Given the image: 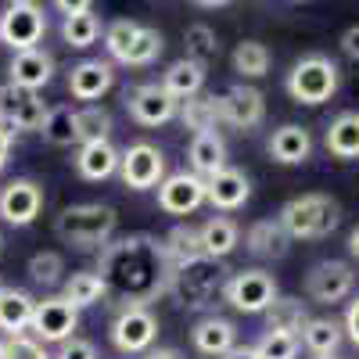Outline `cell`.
Here are the masks:
<instances>
[{
    "instance_id": "6da1fadb",
    "label": "cell",
    "mask_w": 359,
    "mask_h": 359,
    "mask_svg": "<svg viewBox=\"0 0 359 359\" xmlns=\"http://www.w3.org/2000/svg\"><path fill=\"white\" fill-rule=\"evenodd\" d=\"M169 259L158 237L151 233H126L115 237L111 245L101 248L97 259V277L104 280L108 294L115 302L126 306H144L155 302L169 287Z\"/></svg>"
},
{
    "instance_id": "7a4b0ae2",
    "label": "cell",
    "mask_w": 359,
    "mask_h": 359,
    "mask_svg": "<svg viewBox=\"0 0 359 359\" xmlns=\"http://www.w3.org/2000/svg\"><path fill=\"white\" fill-rule=\"evenodd\" d=\"M226 287V269L219 259H208V255H198V259H187V262H176L169 269V294L176 298V306L184 309H205L212 298Z\"/></svg>"
},
{
    "instance_id": "3957f363",
    "label": "cell",
    "mask_w": 359,
    "mask_h": 359,
    "mask_svg": "<svg viewBox=\"0 0 359 359\" xmlns=\"http://www.w3.org/2000/svg\"><path fill=\"white\" fill-rule=\"evenodd\" d=\"M118 216L111 205H69L54 219V233L72 248H104L115 241Z\"/></svg>"
},
{
    "instance_id": "277c9868",
    "label": "cell",
    "mask_w": 359,
    "mask_h": 359,
    "mask_svg": "<svg viewBox=\"0 0 359 359\" xmlns=\"http://www.w3.org/2000/svg\"><path fill=\"white\" fill-rule=\"evenodd\" d=\"M277 219L291 241H320L341 223V208L331 194H302L291 198Z\"/></svg>"
},
{
    "instance_id": "5b68a950",
    "label": "cell",
    "mask_w": 359,
    "mask_h": 359,
    "mask_svg": "<svg viewBox=\"0 0 359 359\" xmlns=\"http://www.w3.org/2000/svg\"><path fill=\"white\" fill-rule=\"evenodd\" d=\"M338 83H341V69H338L334 57L306 54V57H298L287 72V94H291L294 104L316 108V104L331 101L338 94Z\"/></svg>"
},
{
    "instance_id": "8992f818",
    "label": "cell",
    "mask_w": 359,
    "mask_h": 359,
    "mask_svg": "<svg viewBox=\"0 0 359 359\" xmlns=\"http://www.w3.org/2000/svg\"><path fill=\"white\" fill-rule=\"evenodd\" d=\"M47 33V15L33 0H15L0 11V43L11 47V54L36 50V43Z\"/></svg>"
},
{
    "instance_id": "52a82bcc",
    "label": "cell",
    "mask_w": 359,
    "mask_h": 359,
    "mask_svg": "<svg viewBox=\"0 0 359 359\" xmlns=\"http://www.w3.org/2000/svg\"><path fill=\"white\" fill-rule=\"evenodd\" d=\"M223 298L237 313H266L277 302V280L266 269H237L223 287Z\"/></svg>"
},
{
    "instance_id": "ba28073f",
    "label": "cell",
    "mask_w": 359,
    "mask_h": 359,
    "mask_svg": "<svg viewBox=\"0 0 359 359\" xmlns=\"http://www.w3.org/2000/svg\"><path fill=\"white\" fill-rule=\"evenodd\" d=\"M76 327H79V309L69 302L65 294H50L43 302H36V313H33V338L43 345V341H54L62 345L69 338H76Z\"/></svg>"
},
{
    "instance_id": "9c48e42d",
    "label": "cell",
    "mask_w": 359,
    "mask_h": 359,
    "mask_svg": "<svg viewBox=\"0 0 359 359\" xmlns=\"http://www.w3.org/2000/svg\"><path fill=\"white\" fill-rule=\"evenodd\" d=\"M118 176H123V184L130 191H151L165 180V155L162 147L155 144H130L123 151V162H118Z\"/></svg>"
},
{
    "instance_id": "30bf717a",
    "label": "cell",
    "mask_w": 359,
    "mask_h": 359,
    "mask_svg": "<svg viewBox=\"0 0 359 359\" xmlns=\"http://www.w3.org/2000/svg\"><path fill=\"white\" fill-rule=\"evenodd\" d=\"M158 338V320L151 309H144V306H126V309H118V316L111 320V345L118 352H147L155 345Z\"/></svg>"
},
{
    "instance_id": "8fae6325",
    "label": "cell",
    "mask_w": 359,
    "mask_h": 359,
    "mask_svg": "<svg viewBox=\"0 0 359 359\" xmlns=\"http://www.w3.org/2000/svg\"><path fill=\"white\" fill-rule=\"evenodd\" d=\"M355 287V273L348 262H338V259H323L316 262L309 273H306V294L320 306H334V302H345Z\"/></svg>"
},
{
    "instance_id": "7c38bea8",
    "label": "cell",
    "mask_w": 359,
    "mask_h": 359,
    "mask_svg": "<svg viewBox=\"0 0 359 359\" xmlns=\"http://www.w3.org/2000/svg\"><path fill=\"white\" fill-rule=\"evenodd\" d=\"M43 208V187L29 176H15L11 184L0 187V219L8 226H29L36 223Z\"/></svg>"
},
{
    "instance_id": "4fadbf2b",
    "label": "cell",
    "mask_w": 359,
    "mask_h": 359,
    "mask_svg": "<svg viewBox=\"0 0 359 359\" xmlns=\"http://www.w3.org/2000/svg\"><path fill=\"white\" fill-rule=\"evenodd\" d=\"M47 104L40 94L33 90H18L11 83L0 86V123H4L11 133L18 130H43V118H47Z\"/></svg>"
},
{
    "instance_id": "5bb4252c",
    "label": "cell",
    "mask_w": 359,
    "mask_h": 359,
    "mask_svg": "<svg viewBox=\"0 0 359 359\" xmlns=\"http://www.w3.org/2000/svg\"><path fill=\"white\" fill-rule=\"evenodd\" d=\"M126 108H130V118L137 126H165L169 118L180 115V101L162 83H140L126 97Z\"/></svg>"
},
{
    "instance_id": "9a60e30c",
    "label": "cell",
    "mask_w": 359,
    "mask_h": 359,
    "mask_svg": "<svg viewBox=\"0 0 359 359\" xmlns=\"http://www.w3.org/2000/svg\"><path fill=\"white\" fill-rule=\"evenodd\" d=\"M208 201V184L194 172H172L158 184V208L169 216H187Z\"/></svg>"
},
{
    "instance_id": "2e32d148",
    "label": "cell",
    "mask_w": 359,
    "mask_h": 359,
    "mask_svg": "<svg viewBox=\"0 0 359 359\" xmlns=\"http://www.w3.org/2000/svg\"><path fill=\"white\" fill-rule=\"evenodd\" d=\"M219 111H223V123L226 126L245 133V130H255L262 118H266V97H262V90L237 83V86H230L226 94L219 97Z\"/></svg>"
},
{
    "instance_id": "e0dca14e",
    "label": "cell",
    "mask_w": 359,
    "mask_h": 359,
    "mask_svg": "<svg viewBox=\"0 0 359 359\" xmlns=\"http://www.w3.org/2000/svg\"><path fill=\"white\" fill-rule=\"evenodd\" d=\"M54 79V57L47 50H22V54H11V65H8V83L18 86V90H40Z\"/></svg>"
},
{
    "instance_id": "ac0fdd59",
    "label": "cell",
    "mask_w": 359,
    "mask_h": 359,
    "mask_svg": "<svg viewBox=\"0 0 359 359\" xmlns=\"http://www.w3.org/2000/svg\"><path fill=\"white\" fill-rule=\"evenodd\" d=\"M115 83V72L108 62H94V57H86V62H79L72 72H69V94L76 101H90L94 104L97 97H104L108 90Z\"/></svg>"
},
{
    "instance_id": "d6986e66",
    "label": "cell",
    "mask_w": 359,
    "mask_h": 359,
    "mask_svg": "<svg viewBox=\"0 0 359 359\" xmlns=\"http://www.w3.org/2000/svg\"><path fill=\"white\" fill-rule=\"evenodd\" d=\"M269 158L280 162V165H302L309 155H313V137L306 126L298 123H287L280 130H273V137H269Z\"/></svg>"
},
{
    "instance_id": "ffe728a7",
    "label": "cell",
    "mask_w": 359,
    "mask_h": 359,
    "mask_svg": "<svg viewBox=\"0 0 359 359\" xmlns=\"http://www.w3.org/2000/svg\"><path fill=\"white\" fill-rule=\"evenodd\" d=\"M118 162H123V151L111 140H97V144H83L76 151V172L83 180H108L118 172Z\"/></svg>"
},
{
    "instance_id": "44dd1931",
    "label": "cell",
    "mask_w": 359,
    "mask_h": 359,
    "mask_svg": "<svg viewBox=\"0 0 359 359\" xmlns=\"http://www.w3.org/2000/svg\"><path fill=\"white\" fill-rule=\"evenodd\" d=\"M208 184V205L212 208H223V212H233V208H241L248 198H252V184L241 169H223L219 176L205 180Z\"/></svg>"
},
{
    "instance_id": "7402d4cb",
    "label": "cell",
    "mask_w": 359,
    "mask_h": 359,
    "mask_svg": "<svg viewBox=\"0 0 359 359\" xmlns=\"http://www.w3.org/2000/svg\"><path fill=\"white\" fill-rule=\"evenodd\" d=\"M33 313H36V298L25 294L18 287H4L0 291V331L8 338H18L33 327Z\"/></svg>"
},
{
    "instance_id": "603a6c76",
    "label": "cell",
    "mask_w": 359,
    "mask_h": 359,
    "mask_svg": "<svg viewBox=\"0 0 359 359\" xmlns=\"http://www.w3.org/2000/svg\"><path fill=\"white\" fill-rule=\"evenodd\" d=\"M191 341L201 355H216L223 359L233 345H237V327L223 316H205L201 323H194V331H191Z\"/></svg>"
},
{
    "instance_id": "cb8c5ba5",
    "label": "cell",
    "mask_w": 359,
    "mask_h": 359,
    "mask_svg": "<svg viewBox=\"0 0 359 359\" xmlns=\"http://www.w3.org/2000/svg\"><path fill=\"white\" fill-rule=\"evenodd\" d=\"M187 158H191L194 176L212 180V176H219V172L226 169V144H223V137H219V133H201V137H194V140H191Z\"/></svg>"
},
{
    "instance_id": "d4e9b609",
    "label": "cell",
    "mask_w": 359,
    "mask_h": 359,
    "mask_svg": "<svg viewBox=\"0 0 359 359\" xmlns=\"http://www.w3.org/2000/svg\"><path fill=\"white\" fill-rule=\"evenodd\" d=\"M245 245H248V252L259 255V259H284L287 248H291V237H287V230L280 226V219H259V223L248 226Z\"/></svg>"
},
{
    "instance_id": "484cf974",
    "label": "cell",
    "mask_w": 359,
    "mask_h": 359,
    "mask_svg": "<svg viewBox=\"0 0 359 359\" xmlns=\"http://www.w3.org/2000/svg\"><path fill=\"white\" fill-rule=\"evenodd\" d=\"M323 144L327 151L341 162H352L359 158V111H341L331 118V126L323 133Z\"/></svg>"
},
{
    "instance_id": "4316f807",
    "label": "cell",
    "mask_w": 359,
    "mask_h": 359,
    "mask_svg": "<svg viewBox=\"0 0 359 359\" xmlns=\"http://www.w3.org/2000/svg\"><path fill=\"white\" fill-rule=\"evenodd\" d=\"M162 86L169 90L180 104H184V101H191V97L201 94V86H205V65L191 62V57H180V62H172V65L165 69Z\"/></svg>"
},
{
    "instance_id": "83f0119b",
    "label": "cell",
    "mask_w": 359,
    "mask_h": 359,
    "mask_svg": "<svg viewBox=\"0 0 359 359\" xmlns=\"http://www.w3.org/2000/svg\"><path fill=\"white\" fill-rule=\"evenodd\" d=\"M198 230H201V252L208 259H226L237 248V241H241V230H237V223L226 219V216L205 219Z\"/></svg>"
},
{
    "instance_id": "f1b7e54d",
    "label": "cell",
    "mask_w": 359,
    "mask_h": 359,
    "mask_svg": "<svg viewBox=\"0 0 359 359\" xmlns=\"http://www.w3.org/2000/svg\"><path fill=\"white\" fill-rule=\"evenodd\" d=\"M345 327L338 320H327V316H309V323L302 327V334H298V341H302L313 355H334L338 345H341V334Z\"/></svg>"
},
{
    "instance_id": "f546056e",
    "label": "cell",
    "mask_w": 359,
    "mask_h": 359,
    "mask_svg": "<svg viewBox=\"0 0 359 359\" xmlns=\"http://www.w3.org/2000/svg\"><path fill=\"white\" fill-rule=\"evenodd\" d=\"M262 316H266V331H284V334H302V327L309 323L306 302L284 298V294H277V302L269 306Z\"/></svg>"
},
{
    "instance_id": "4dcf8cb0",
    "label": "cell",
    "mask_w": 359,
    "mask_h": 359,
    "mask_svg": "<svg viewBox=\"0 0 359 359\" xmlns=\"http://www.w3.org/2000/svg\"><path fill=\"white\" fill-rule=\"evenodd\" d=\"M180 118H184V126L201 137V133H216V123H223V111H219V97H191L180 104Z\"/></svg>"
},
{
    "instance_id": "1f68e13d",
    "label": "cell",
    "mask_w": 359,
    "mask_h": 359,
    "mask_svg": "<svg viewBox=\"0 0 359 359\" xmlns=\"http://www.w3.org/2000/svg\"><path fill=\"white\" fill-rule=\"evenodd\" d=\"M62 294L69 298L76 309H90V306H97L101 298H108V287L97 277V269H79V273H72L65 280V291Z\"/></svg>"
},
{
    "instance_id": "d6a6232c",
    "label": "cell",
    "mask_w": 359,
    "mask_h": 359,
    "mask_svg": "<svg viewBox=\"0 0 359 359\" xmlns=\"http://www.w3.org/2000/svg\"><path fill=\"white\" fill-rule=\"evenodd\" d=\"M111 137V111L101 104H83L76 108V144H97Z\"/></svg>"
},
{
    "instance_id": "836d02e7",
    "label": "cell",
    "mask_w": 359,
    "mask_h": 359,
    "mask_svg": "<svg viewBox=\"0 0 359 359\" xmlns=\"http://www.w3.org/2000/svg\"><path fill=\"white\" fill-rule=\"evenodd\" d=\"M162 248H165L169 266L205 255V252H201V230H198V226H191V223H180V226H172V230L162 237Z\"/></svg>"
},
{
    "instance_id": "e575fe53",
    "label": "cell",
    "mask_w": 359,
    "mask_h": 359,
    "mask_svg": "<svg viewBox=\"0 0 359 359\" xmlns=\"http://www.w3.org/2000/svg\"><path fill=\"white\" fill-rule=\"evenodd\" d=\"M43 140L54 147H69L76 144V108L72 104H54L43 118Z\"/></svg>"
},
{
    "instance_id": "d590c367",
    "label": "cell",
    "mask_w": 359,
    "mask_h": 359,
    "mask_svg": "<svg viewBox=\"0 0 359 359\" xmlns=\"http://www.w3.org/2000/svg\"><path fill=\"white\" fill-rule=\"evenodd\" d=\"M233 72H241L245 79H259L269 72V50L259 40H245L233 47Z\"/></svg>"
},
{
    "instance_id": "8d00e7d4",
    "label": "cell",
    "mask_w": 359,
    "mask_h": 359,
    "mask_svg": "<svg viewBox=\"0 0 359 359\" xmlns=\"http://www.w3.org/2000/svg\"><path fill=\"white\" fill-rule=\"evenodd\" d=\"M101 36V18L90 11V15H76V18H65L62 22V40L76 50H86V47H94Z\"/></svg>"
},
{
    "instance_id": "74e56055",
    "label": "cell",
    "mask_w": 359,
    "mask_h": 359,
    "mask_svg": "<svg viewBox=\"0 0 359 359\" xmlns=\"http://www.w3.org/2000/svg\"><path fill=\"white\" fill-rule=\"evenodd\" d=\"M184 47H187V57H191V62H198V65H208V62H212V57L219 54V40H216V33H212V29H208L205 22L187 25Z\"/></svg>"
},
{
    "instance_id": "f35d334b",
    "label": "cell",
    "mask_w": 359,
    "mask_h": 359,
    "mask_svg": "<svg viewBox=\"0 0 359 359\" xmlns=\"http://www.w3.org/2000/svg\"><path fill=\"white\" fill-rule=\"evenodd\" d=\"M162 47H165V40H162L158 29L140 25V33H137V40H133V47H130V54H126V62H123V65H133V69L151 65V62H158Z\"/></svg>"
},
{
    "instance_id": "ab89813d",
    "label": "cell",
    "mask_w": 359,
    "mask_h": 359,
    "mask_svg": "<svg viewBox=\"0 0 359 359\" xmlns=\"http://www.w3.org/2000/svg\"><path fill=\"white\" fill-rule=\"evenodd\" d=\"M137 33H140V22H130V18H118V22H111L104 29V47H108V54L115 57V62H126Z\"/></svg>"
},
{
    "instance_id": "60d3db41",
    "label": "cell",
    "mask_w": 359,
    "mask_h": 359,
    "mask_svg": "<svg viewBox=\"0 0 359 359\" xmlns=\"http://www.w3.org/2000/svg\"><path fill=\"white\" fill-rule=\"evenodd\" d=\"M298 348H302L298 334H284V331H266V334L255 341L259 359H294Z\"/></svg>"
},
{
    "instance_id": "b9f144b4",
    "label": "cell",
    "mask_w": 359,
    "mask_h": 359,
    "mask_svg": "<svg viewBox=\"0 0 359 359\" xmlns=\"http://www.w3.org/2000/svg\"><path fill=\"white\" fill-rule=\"evenodd\" d=\"M65 273V259L57 255V252H36L33 259H29V277H33V284H57Z\"/></svg>"
},
{
    "instance_id": "7bdbcfd3",
    "label": "cell",
    "mask_w": 359,
    "mask_h": 359,
    "mask_svg": "<svg viewBox=\"0 0 359 359\" xmlns=\"http://www.w3.org/2000/svg\"><path fill=\"white\" fill-rule=\"evenodd\" d=\"M4 348V359H50L47 348L33 338V334H18V338H4L0 341Z\"/></svg>"
},
{
    "instance_id": "ee69618b",
    "label": "cell",
    "mask_w": 359,
    "mask_h": 359,
    "mask_svg": "<svg viewBox=\"0 0 359 359\" xmlns=\"http://www.w3.org/2000/svg\"><path fill=\"white\" fill-rule=\"evenodd\" d=\"M54 359H97V348L90 345L86 338H69L57 345V355Z\"/></svg>"
},
{
    "instance_id": "f6af8a7d",
    "label": "cell",
    "mask_w": 359,
    "mask_h": 359,
    "mask_svg": "<svg viewBox=\"0 0 359 359\" xmlns=\"http://www.w3.org/2000/svg\"><path fill=\"white\" fill-rule=\"evenodd\" d=\"M341 54L345 57H352V62H359V25H348L345 33H341Z\"/></svg>"
},
{
    "instance_id": "bcb514c9",
    "label": "cell",
    "mask_w": 359,
    "mask_h": 359,
    "mask_svg": "<svg viewBox=\"0 0 359 359\" xmlns=\"http://www.w3.org/2000/svg\"><path fill=\"white\" fill-rule=\"evenodd\" d=\"M345 331H348L352 345L359 348V298H352L348 309H345Z\"/></svg>"
},
{
    "instance_id": "7dc6e473",
    "label": "cell",
    "mask_w": 359,
    "mask_h": 359,
    "mask_svg": "<svg viewBox=\"0 0 359 359\" xmlns=\"http://www.w3.org/2000/svg\"><path fill=\"white\" fill-rule=\"evenodd\" d=\"M57 11H62L65 18H76V15H90L94 4H90V0H79V4H72V0H57Z\"/></svg>"
},
{
    "instance_id": "c3c4849f",
    "label": "cell",
    "mask_w": 359,
    "mask_h": 359,
    "mask_svg": "<svg viewBox=\"0 0 359 359\" xmlns=\"http://www.w3.org/2000/svg\"><path fill=\"white\" fill-rule=\"evenodd\" d=\"M11 147H15V133L0 123V172H4V165H8V158H11Z\"/></svg>"
},
{
    "instance_id": "681fc988",
    "label": "cell",
    "mask_w": 359,
    "mask_h": 359,
    "mask_svg": "<svg viewBox=\"0 0 359 359\" xmlns=\"http://www.w3.org/2000/svg\"><path fill=\"white\" fill-rule=\"evenodd\" d=\"M223 359H259V352H255V345H233Z\"/></svg>"
},
{
    "instance_id": "f907efd6",
    "label": "cell",
    "mask_w": 359,
    "mask_h": 359,
    "mask_svg": "<svg viewBox=\"0 0 359 359\" xmlns=\"http://www.w3.org/2000/svg\"><path fill=\"white\" fill-rule=\"evenodd\" d=\"M147 359H184V355H180L176 348H155V352L147 355Z\"/></svg>"
},
{
    "instance_id": "816d5d0a",
    "label": "cell",
    "mask_w": 359,
    "mask_h": 359,
    "mask_svg": "<svg viewBox=\"0 0 359 359\" xmlns=\"http://www.w3.org/2000/svg\"><path fill=\"white\" fill-rule=\"evenodd\" d=\"M348 252H352V255L359 259V226H355V230L348 233Z\"/></svg>"
},
{
    "instance_id": "f5cc1de1",
    "label": "cell",
    "mask_w": 359,
    "mask_h": 359,
    "mask_svg": "<svg viewBox=\"0 0 359 359\" xmlns=\"http://www.w3.org/2000/svg\"><path fill=\"white\" fill-rule=\"evenodd\" d=\"M316 359H338V355H316Z\"/></svg>"
},
{
    "instance_id": "db71d44e",
    "label": "cell",
    "mask_w": 359,
    "mask_h": 359,
    "mask_svg": "<svg viewBox=\"0 0 359 359\" xmlns=\"http://www.w3.org/2000/svg\"><path fill=\"white\" fill-rule=\"evenodd\" d=\"M0 359H4V348H0Z\"/></svg>"
},
{
    "instance_id": "11a10c76",
    "label": "cell",
    "mask_w": 359,
    "mask_h": 359,
    "mask_svg": "<svg viewBox=\"0 0 359 359\" xmlns=\"http://www.w3.org/2000/svg\"><path fill=\"white\" fill-rule=\"evenodd\" d=\"M0 291H4V287H0Z\"/></svg>"
}]
</instances>
